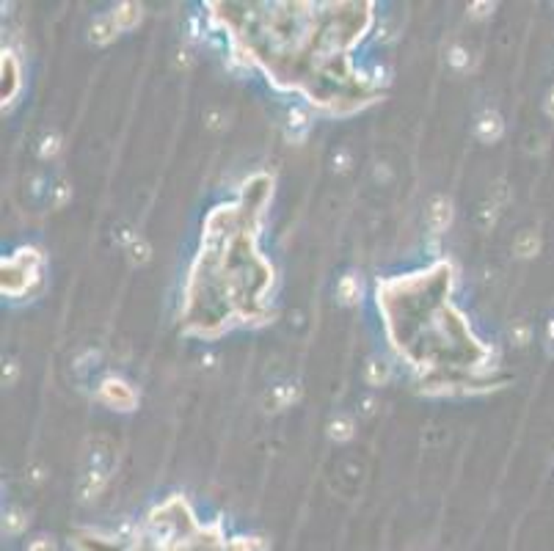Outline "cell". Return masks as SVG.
Masks as SVG:
<instances>
[{"label":"cell","mask_w":554,"mask_h":551,"mask_svg":"<svg viewBox=\"0 0 554 551\" xmlns=\"http://www.w3.org/2000/svg\"><path fill=\"white\" fill-rule=\"evenodd\" d=\"M102 397H105L110 405L121 408V410H127V408L135 402L132 388H130L127 383H121V380H105V386H102Z\"/></svg>","instance_id":"cell-1"},{"label":"cell","mask_w":554,"mask_h":551,"mask_svg":"<svg viewBox=\"0 0 554 551\" xmlns=\"http://www.w3.org/2000/svg\"><path fill=\"white\" fill-rule=\"evenodd\" d=\"M427 220H430V226H433L435 231H441V229L449 223V204H447L444 198H433V204H430V209H427Z\"/></svg>","instance_id":"cell-2"},{"label":"cell","mask_w":554,"mask_h":551,"mask_svg":"<svg viewBox=\"0 0 554 551\" xmlns=\"http://www.w3.org/2000/svg\"><path fill=\"white\" fill-rule=\"evenodd\" d=\"M548 113L554 116V88H551V94H548Z\"/></svg>","instance_id":"cell-3"}]
</instances>
